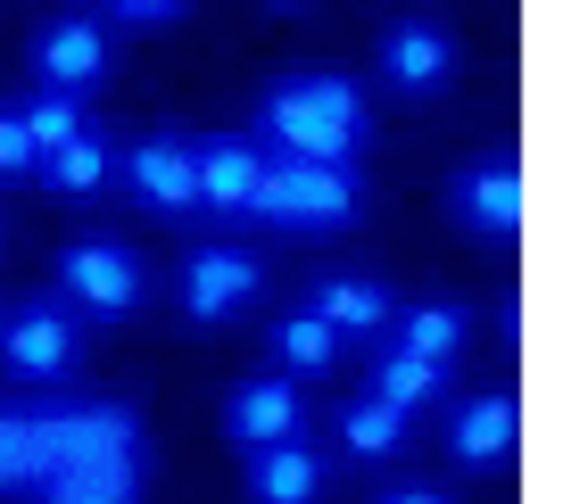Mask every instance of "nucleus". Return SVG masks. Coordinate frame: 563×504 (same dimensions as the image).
Here are the masks:
<instances>
[{
    "mask_svg": "<svg viewBox=\"0 0 563 504\" xmlns=\"http://www.w3.org/2000/svg\"><path fill=\"white\" fill-rule=\"evenodd\" d=\"M406 430H415V414H406V405H389V397H373V389L340 405V455H349V463L406 455Z\"/></svg>",
    "mask_w": 563,
    "mask_h": 504,
    "instance_id": "nucleus-18",
    "label": "nucleus"
},
{
    "mask_svg": "<svg viewBox=\"0 0 563 504\" xmlns=\"http://www.w3.org/2000/svg\"><path fill=\"white\" fill-rule=\"evenodd\" d=\"M100 9H108L117 25H175L191 0H100Z\"/></svg>",
    "mask_w": 563,
    "mask_h": 504,
    "instance_id": "nucleus-24",
    "label": "nucleus"
},
{
    "mask_svg": "<svg viewBox=\"0 0 563 504\" xmlns=\"http://www.w3.org/2000/svg\"><path fill=\"white\" fill-rule=\"evenodd\" d=\"M257 149L274 157H332V166H356V149L373 141V116H365V91L349 75H282L265 83L257 100Z\"/></svg>",
    "mask_w": 563,
    "mask_h": 504,
    "instance_id": "nucleus-1",
    "label": "nucleus"
},
{
    "mask_svg": "<svg viewBox=\"0 0 563 504\" xmlns=\"http://www.w3.org/2000/svg\"><path fill=\"white\" fill-rule=\"evenodd\" d=\"M389 348H415V356H431V365H456L464 356V339H473V314L456 306V298H415V306H398L389 314V331H382Z\"/></svg>",
    "mask_w": 563,
    "mask_h": 504,
    "instance_id": "nucleus-16",
    "label": "nucleus"
},
{
    "mask_svg": "<svg viewBox=\"0 0 563 504\" xmlns=\"http://www.w3.org/2000/svg\"><path fill=\"white\" fill-rule=\"evenodd\" d=\"M274 9H299V0H274Z\"/></svg>",
    "mask_w": 563,
    "mask_h": 504,
    "instance_id": "nucleus-26",
    "label": "nucleus"
},
{
    "mask_svg": "<svg viewBox=\"0 0 563 504\" xmlns=\"http://www.w3.org/2000/svg\"><path fill=\"white\" fill-rule=\"evenodd\" d=\"M42 157H34V141H25V124H18V108H0V182H18V175H34Z\"/></svg>",
    "mask_w": 563,
    "mask_h": 504,
    "instance_id": "nucleus-23",
    "label": "nucleus"
},
{
    "mask_svg": "<svg viewBox=\"0 0 563 504\" xmlns=\"http://www.w3.org/2000/svg\"><path fill=\"white\" fill-rule=\"evenodd\" d=\"M18 124H25V141H34V157H51L58 141H75L91 116H84L75 91H34V100H18Z\"/></svg>",
    "mask_w": 563,
    "mask_h": 504,
    "instance_id": "nucleus-21",
    "label": "nucleus"
},
{
    "mask_svg": "<svg viewBox=\"0 0 563 504\" xmlns=\"http://www.w3.org/2000/svg\"><path fill=\"white\" fill-rule=\"evenodd\" d=\"M307 306H316L340 339H382L389 314H398V298H389V281H373V273H323Z\"/></svg>",
    "mask_w": 563,
    "mask_h": 504,
    "instance_id": "nucleus-15",
    "label": "nucleus"
},
{
    "mask_svg": "<svg viewBox=\"0 0 563 504\" xmlns=\"http://www.w3.org/2000/svg\"><path fill=\"white\" fill-rule=\"evenodd\" d=\"M382 504H456V496H448V488H431V480H406V488H389Z\"/></svg>",
    "mask_w": 563,
    "mask_h": 504,
    "instance_id": "nucleus-25",
    "label": "nucleus"
},
{
    "mask_svg": "<svg viewBox=\"0 0 563 504\" xmlns=\"http://www.w3.org/2000/svg\"><path fill=\"white\" fill-rule=\"evenodd\" d=\"M141 298H150V273H141L133 248H117V240H75L67 257H58V306L91 314V323H117V314H133Z\"/></svg>",
    "mask_w": 563,
    "mask_h": 504,
    "instance_id": "nucleus-4",
    "label": "nucleus"
},
{
    "mask_svg": "<svg viewBox=\"0 0 563 504\" xmlns=\"http://www.w3.org/2000/svg\"><path fill=\"white\" fill-rule=\"evenodd\" d=\"M316 496H323V455L307 430L249 455V504H316Z\"/></svg>",
    "mask_w": 563,
    "mask_h": 504,
    "instance_id": "nucleus-13",
    "label": "nucleus"
},
{
    "mask_svg": "<svg viewBox=\"0 0 563 504\" xmlns=\"http://www.w3.org/2000/svg\"><path fill=\"white\" fill-rule=\"evenodd\" d=\"M75 365H84V323H75V306L25 298V306L0 323V372H9V381L51 389V381H67Z\"/></svg>",
    "mask_w": 563,
    "mask_h": 504,
    "instance_id": "nucleus-3",
    "label": "nucleus"
},
{
    "mask_svg": "<svg viewBox=\"0 0 563 504\" xmlns=\"http://www.w3.org/2000/svg\"><path fill=\"white\" fill-rule=\"evenodd\" d=\"M265 298V265L249 257V248H191L183 257V306H191V323H232V314H249Z\"/></svg>",
    "mask_w": 563,
    "mask_h": 504,
    "instance_id": "nucleus-6",
    "label": "nucleus"
},
{
    "mask_svg": "<svg viewBox=\"0 0 563 504\" xmlns=\"http://www.w3.org/2000/svg\"><path fill=\"white\" fill-rule=\"evenodd\" d=\"M299 430H307V397H299V381H282V372H257V381H241L224 397V438L241 455L274 447V438H299Z\"/></svg>",
    "mask_w": 563,
    "mask_h": 504,
    "instance_id": "nucleus-11",
    "label": "nucleus"
},
{
    "mask_svg": "<svg viewBox=\"0 0 563 504\" xmlns=\"http://www.w3.org/2000/svg\"><path fill=\"white\" fill-rule=\"evenodd\" d=\"M108 166H117V149H108V133L100 124H84L75 141H58L51 157H42L34 175H42V191H58V199H91L108 182Z\"/></svg>",
    "mask_w": 563,
    "mask_h": 504,
    "instance_id": "nucleus-19",
    "label": "nucleus"
},
{
    "mask_svg": "<svg viewBox=\"0 0 563 504\" xmlns=\"http://www.w3.org/2000/svg\"><path fill=\"white\" fill-rule=\"evenodd\" d=\"M514 438H522V405H514L506 389H481V397H464L456 414H448V455H456L464 471H506Z\"/></svg>",
    "mask_w": 563,
    "mask_h": 504,
    "instance_id": "nucleus-12",
    "label": "nucleus"
},
{
    "mask_svg": "<svg viewBox=\"0 0 563 504\" xmlns=\"http://www.w3.org/2000/svg\"><path fill=\"white\" fill-rule=\"evenodd\" d=\"M249 215L274 232H349L365 215V175L332 166V157H274L265 149V182H257Z\"/></svg>",
    "mask_w": 563,
    "mask_h": 504,
    "instance_id": "nucleus-2",
    "label": "nucleus"
},
{
    "mask_svg": "<svg viewBox=\"0 0 563 504\" xmlns=\"http://www.w3.org/2000/svg\"><path fill=\"white\" fill-rule=\"evenodd\" d=\"M117 166H124V191H133L150 215H191V208H199V182H191V133H175V124H158V133L124 141Z\"/></svg>",
    "mask_w": 563,
    "mask_h": 504,
    "instance_id": "nucleus-5",
    "label": "nucleus"
},
{
    "mask_svg": "<svg viewBox=\"0 0 563 504\" xmlns=\"http://www.w3.org/2000/svg\"><path fill=\"white\" fill-rule=\"evenodd\" d=\"M108 58H117V51H108V25L67 9V18H51L34 34V83L42 91H75V100H84L91 83H108Z\"/></svg>",
    "mask_w": 563,
    "mask_h": 504,
    "instance_id": "nucleus-8",
    "label": "nucleus"
},
{
    "mask_svg": "<svg viewBox=\"0 0 563 504\" xmlns=\"http://www.w3.org/2000/svg\"><path fill=\"white\" fill-rule=\"evenodd\" d=\"M191 182H199V215H249L265 182V149L249 133H208L191 141Z\"/></svg>",
    "mask_w": 563,
    "mask_h": 504,
    "instance_id": "nucleus-9",
    "label": "nucleus"
},
{
    "mask_svg": "<svg viewBox=\"0 0 563 504\" xmlns=\"http://www.w3.org/2000/svg\"><path fill=\"white\" fill-rule=\"evenodd\" d=\"M265 348H274V372H282V381H323V372L340 365V348H349V339H340L316 306H290V314H274V323H265Z\"/></svg>",
    "mask_w": 563,
    "mask_h": 504,
    "instance_id": "nucleus-14",
    "label": "nucleus"
},
{
    "mask_svg": "<svg viewBox=\"0 0 563 504\" xmlns=\"http://www.w3.org/2000/svg\"><path fill=\"white\" fill-rule=\"evenodd\" d=\"M448 75H456V34L431 18H398L382 34V83L398 91V100H431V91H448Z\"/></svg>",
    "mask_w": 563,
    "mask_h": 504,
    "instance_id": "nucleus-10",
    "label": "nucleus"
},
{
    "mask_svg": "<svg viewBox=\"0 0 563 504\" xmlns=\"http://www.w3.org/2000/svg\"><path fill=\"white\" fill-rule=\"evenodd\" d=\"M0 496H34V430H25V405L0 414Z\"/></svg>",
    "mask_w": 563,
    "mask_h": 504,
    "instance_id": "nucleus-22",
    "label": "nucleus"
},
{
    "mask_svg": "<svg viewBox=\"0 0 563 504\" xmlns=\"http://www.w3.org/2000/svg\"><path fill=\"white\" fill-rule=\"evenodd\" d=\"M448 389V365H431V356H415V348H389L382 339V356H373V397H389V405H431Z\"/></svg>",
    "mask_w": 563,
    "mask_h": 504,
    "instance_id": "nucleus-20",
    "label": "nucleus"
},
{
    "mask_svg": "<svg viewBox=\"0 0 563 504\" xmlns=\"http://www.w3.org/2000/svg\"><path fill=\"white\" fill-rule=\"evenodd\" d=\"M34 504H141V455L117 463H67L34 488Z\"/></svg>",
    "mask_w": 563,
    "mask_h": 504,
    "instance_id": "nucleus-17",
    "label": "nucleus"
},
{
    "mask_svg": "<svg viewBox=\"0 0 563 504\" xmlns=\"http://www.w3.org/2000/svg\"><path fill=\"white\" fill-rule=\"evenodd\" d=\"M448 215H456L464 232H481V240H514V232H522V166H514L506 149L464 166V175L448 182Z\"/></svg>",
    "mask_w": 563,
    "mask_h": 504,
    "instance_id": "nucleus-7",
    "label": "nucleus"
}]
</instances>
